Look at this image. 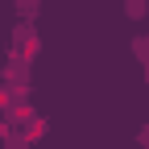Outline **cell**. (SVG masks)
Returning <instances> with one entry per match:
<instances>
[{
    "instance_id": "obj_1",
    "label": "cell",
    "mask_w": 149,
    "mask_h": 149,
    "mask_svg": "<svg viewBox=\"0 0 149 149\" xmlns=\"http://www.w3.org/2000/svg\"><path fill=\"white\" fill-rule=\"evenodd\" d=\"M133 58L141 62V70H145V83H149V37H145V33H137V37H133Z\"/></svg>"
},
{
    "instance_id": "obj_2",
    "label": "cell",
    "mask_w": 149,
    "mask_h": 149,
    "mask_svg": "<svg viewBox=\"0 0 149 149\" xmlns=\"http://www.w3.org/2000/svg\"><path fill=\"white\" fill-rule=\"evenodd\" d=\"M17 4V17H21V21H37V17H42V0H13Z\"/></svg>"
},
{
    "instance_id": "obj_3",
    "label": "cell",
    "mask_w": 149,
    "mask_h": 149,
    "mask_svg": "<svg viewBox=\"0 0 149 149\" xmlns=\"http://www.w3.org/2000/svg\"><path fill=\"white\" fill-rule=\"evenodd\" d=\"M124 13L133 17V21H141V17L149 13V0H124Z\"/></svg>"
},
{
    "instance_id": "obj_4",
    "label": "cell",
    "mask_w": 149,
    "mask_h": 149,
    "mask_svg": "<svg viewBox=\"0 0 149 149\" xmlns=\"http://www.w3.org/2000/svg\"><path fill=\"white\" fill-rule=\"evenodd\" d=\"M137 145H145V149H149V124H141V133H137Z\"/></svg>"
}]
</instances>
